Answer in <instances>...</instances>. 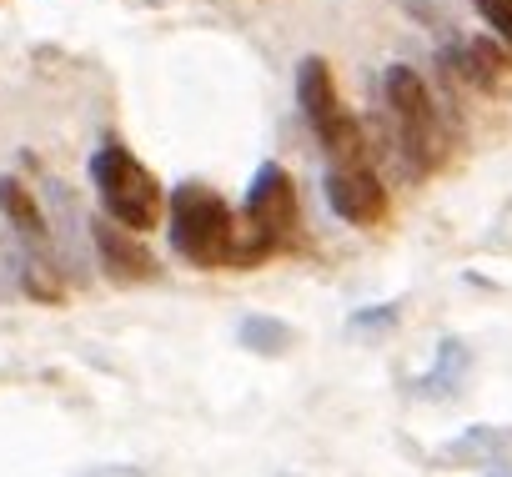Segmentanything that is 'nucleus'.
<instances>
[{"label": "nucleus", "mask_w": 512, "mask_h": 477, "mask_svg": "<svg viewBox=\"0 0 512 477\" xmlns=\"http://www.w3.org/2000/svg\"><path fill=\"white\" fill-rule=\"evenodd\" d=\"M166 231H171V247L191 267H226L241 252V236H236L226 201L206 186H191V181L166 196Z\"/></svg>", "instance_id": "f257e3e1"}, {"label": "nucleus", "mask_w": 512, "mask_h": 477, "mask_svg": "<svg viewBox=\"0 0 512 477\" xmlns=\"http://www.w3.org/2000/svg\"><path fill=\"white\" fill-rule=\"evenodd\" d=\"M91 181L111 221H121L126 231H151L161 221V186L126 146H101L91 156Z\"/></svg>", "instance_id": "f03ea898"}, {"label": "nucleus", "mask_w": 512, "mask_h": 477, "mask_svg": "<svg viewBox=\"0 0 512 477\" xmlns=\"http://www.w3.org/2000/svg\"><path fill=\"white\" fill-rule=\"evenodd\" d=\"M297 101H302L312 131L322 136V146L332 151V161H337V166H362V156H367V131H362V121L342 106V96H337L332 71H327L322 56H307V61L297 66Z\"/></svg>", "instance_id": "7ed1b4c3"}, {"label": "nucleus", "mask_w": 512, "mask_h": 477, "mask_svg": "<svg viewBox=\"0 0 512 477\" xmlns=\"http://www.w3.org/2000/svg\"><path fill=\"white\" fill-rule=\"evenodd\" d=\"M297 226V186L292 176L267 161L246 186V236H251V262H262L267 252H277Z\"/></svg>", "instance_id": "20e7f679"}, {"label": "nucleus", "mask_w": 512, "mask_h": 477, "mask_svg": "<svg viewBox=\"0 0 512 477\" xmlns=\"http://www.w3.org/2000/svg\"><path fill=\"white\" fill-rule=\"evenodd\" d=\"M41 201L51 206V252H56V267L66 282H86V267H91V242H96V226H86L81 216V201L66 181L46 176L41 181Z\"/></svg>", "instance_id": "39448f33"}, {"label": "nucleus", "mask_w": 512, "mask_h": 477, "mask_svg": "<svg viewBox=\"0 0 512 477\" xmlns=\"http://www.w3.org/2000/svg\"><path fill=\"white\" fill-rule=\"evenodd\" d=\"M382 91H387V106L402 126V151L417 156V166H427L432 161V136H437V106H432L427 81L412 66H392Z\"/></svg>", "instance_id": "423d86ee"}, {"label": "nucleus", "mask_w": 512, "mask_h": 477, "mask_svg": "<svg viewBox=\"0 0 512 477\" xmlns=\"http://www.w3.org/2000/svg\"><path fill=\"white\" fill-rule=\"evenodd\" d=\"M327 206L352 226H372L387 211V191L367 166H332L327 171Z\"/></svg>", "instance_id": "0eeeda50"}, {"label": "nucleus", "mask_w": 512, "mask_h": 477, "mask_svg": "<svg viewBox=\"0 0 512 477\" xmlns=\"http://www.w3.org/2000/svg\"><path fill=\"white\" fill-rule=\"evenodd\" d=\"M0 216L11 221V231L21 236V247L36 252L41 262H51V221L41 216V196H31L16 176H0Z\"/></svg>", "instance_id": "6e6552de"}, {"label": "nucleus", "mask_w": 512, "mask_h": 477, "mask_svg": "<svg viewBox=\"0 0 512 477\" xmlns=\"http://www.w3.org/2000/svg\"><path fill=\"white\" fill-rule=\"evenodd\" d=\"M96 252H101V267L111 282H151L156 277V262L151 252L136 242V236H121L116 226H96Z\"/></svg>", "instance_id": "1a4fd4ad"}, {"label": "nucleus", "mask_w": 512, "mask_h": 477, "mask_svg": "<svg viewBox=\"0 0 512 477\" xmlns=\"http://www.w3.org/2000/svg\"><path fill=\"white\" fill-rule=\"evenodd\" d=\"M467 372H472V352H467V342H462V337H442L432 372L417 377L412 392H417V397H457L462 382H467Z\"/></svg>", "instance_id": "9d476101"}, {"label": "nucleus", "mask_w": 512, "mask_h": 477, "mask_svg": "<svg viewBox=\"0 0 512 477\" xmlns=\"http://www.w3.org/2000/svg\"><path fill=\"white\" fill-rule=\"evenodd\" d=\"M236 342H241L246 352H256V357H282V352L292 347V327H287L282 317H262V312H251V317H241Z\"/></svg>", "instance_id": "9b49d317"}, {"label": "nucleus", "mask_w": 512, "mask_h": 477, "mask_svg": "<svg viewBox=\"0 0 512 477\" xmlns=\"http://www.w3.org/2000/svg\"><path fill=\"white\" fill-rule=\"evenodd\" d=\"M507 447V437L497 432V427H467L457 442H447L442 452H437V462H487V457H497Z\"/></svg>", "instance_id": "f8f14e48"}, {"label": "nucleus", "mask_w": 512, "mask_h": 477, "mask_svg": "<svg viewBox=\"0 0 512 477\" xmlns=\"http://www.w3.org/2000/svg\"><path fill=\"white\" fill-rule=\"evenodd\" d=\"M452 61H457V66H462V76H467V81H477V86H492V81H497V66H502V61H497V51H492L487 41H467V46H457V51H452Z\"/></svg>", "instance_id": "ddd939ff"}, {"label": "nucleus", "mask_w": 512, "mask_h": 477, "mask_svg": "<svg viewBox=\"0 0 512 477\" xmlns=\"http://www.w3.org/2000/svg\"><path fill=\"white\" fill-rule=\"evenodd\" d=\"M472 6H477V16L492 26V36L512 51V0H472Z\"/></svg>", "instance_id": "4468645a"}, {"label": "nucleus", "mask_w": 512, "mask_h": 477, "mask_svg": "<svg viewBox=\"0 0 512 477\" xmlns=\"http://www.w3.org/2000/svg\"><path fill=\"white\" fill-rule=\"evenodd\" d=\"M397 322V302H382V307H362L352 322H347V332L352 337H372V332H382V327H392Z\"/></svg>", "instance_id": "2eb2a0df"}, {"label": "nucleus", "mask_w": 512, "mask_h": 477, "mask_svg": "<svg viewBox=\"0 0 512 477\" xmlns=\"http://www.w3.org/2000/svg\"><path fill=\"white\" fill-rule=\"evenodd\" d=\"M86 477H146L141 467H96V472H86Z\"/></svg>", "instance_id": "dca6fc26"}, {"label": "nucleus", "mask_w": 512, "mask_h": 477, "mask_svg": "<svg viewBox=\"0 0 512 477\" xmlns=\"http://www.w3.org/2000/svg\"><path fill=\"white\" fill-rule=\"evenodd\" d=\"M492 477H512V472H507V467H497V472H492Z\"/></svg>", "instance_id": "f3484780"}, {"label": "nucleus", "mask_w": 512, "mask_h": 477, "mask_svg": "<svg viewBox=\"0 0 512 477\" xmlns=\"http://www.w3.org/2000/svg\"><path fill=\"white\" fill-rule=\"evenodd\" d=\"M277 477H297V472H277Z\"/></svg>", "instance_id": "a211bd4d"}]
</instances>
